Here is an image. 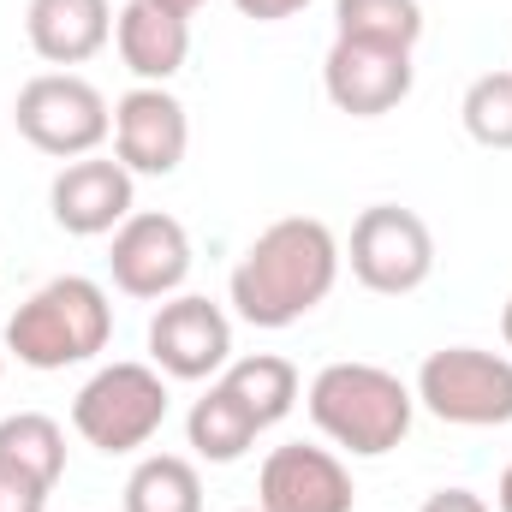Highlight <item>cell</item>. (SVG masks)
<instances>
[{
  "label": "cell",
  "mask_w": 512,
  "mask_h": 512,
  "mask_svg": "<svg viewBox=\"0 0 512 512\" xmlns=\"http://www.w3.org/2000/svg\"><path fill=\"white\" fill-rule=\"evenodd\" d=\"M340 268H346V251H340L328 221L280 215L233 262L227 298H233L239 322L280 334V328H292V322H304L310 310L328 304V292L340 286Z\"/></svg>",
  "instance_id": "1"
},
{
  "label": "cell",
  "mask_w": 512,
  "mask_h": 512,
  "mask_svg": "<svg viewBox=\"0 0 512 512\" xmlns=\"http://www.w3.org/2000/svg\"><path fill=\"white\" fill-rule=\"evenodd\" d=\"M304 411L310 423L352 459H387L405 435H411V417H417V393L399 382L382 364H364V358H340V364H322L310 387H304Z\"/></svg>",
  "instance_id": "2"
},
{
  "label": "cell",
  "mask_w": 512,
  "mask_h": 512,
  "mask_svg": "<svg viewBox=\"0 0 512 512\" xmlns=\"http://www.w3.org/2000/svg\"><path fill=\"white\" fill-rule=\"evenodd\" d=\"M114 340V298L102 280L90 274H54L48 286H36L12 316H6V358H18L24 370H72L102 358Z\"/></svg>",
  "instance_id": "3"
},
{
  "label": "cell",
  "mask_w": 512,
  "mask_h": 512,
  "mask_svg": "<svg viewBox=\"0 0 512 512\" xmlns=\"http://www.w3.org/2000/svg\"><path fill=\"white\" fill-rule=\"evenodd\" d=\"M167 376L155 364H102L90 382L78 387L72 399V429L84 447L108 453V459H126V453H143L161 423H167Z\"/></svg>",
  "instance_id": "4"
},
{
  "label": "cell",
  "mask_w": 512,
  "mask_h": 512,
  "mask_svg": "<svg viewBox=\"0 0 512 512\" xmlns=\"http://www.w3.org/2000/svg\"><path fill=\"white\" fill-rule=\"evenodd\" d=\"M417 405L453 429H507L512 423V358L483 346H441L417 370Z\"/></svg>",
  "instance_id": "5"
},
{
  "label": "cell",
  "mask_w": 512,
  "mask_h": 512,
  "mask_svg": "<svg viewBox=\"0 0 512 512\" xmlns=\"http://www.w3.org/2000/svg\"><path fill=\"white\" fill-rule=\"evenodd\" d=\"M12 126L30 149H42L54 161H78L114 137V108L78 72H36L12 102Z\"/></svg>",
  "instance_id": "6"
},
{
  "label": "cell",
  "mask_w": 512,
  "mask_h": 512,
  "mask_svg": "<svg viewBox=\"0 0 512 512\" xmlns=\"http://www.w3.org/2000/svg\"><path fill=\"white\" fill-rule=\"evenodd\" d=\"M346 262H352V280L364 292H376V298H411L435 274V233H429V221L417 209L370 203L352 221Z\"/></svg>",
  "instance_id": "7"
},
{
  "label": "cell",
  "mask_w": 512,
  "mask_h": 512,
  "mask_svg": "<svg viewBox=\"0 0 512 512\" xmlns=\"http://www.w3.org/2000/svg\"><path fill=\"white\" fill-rule=\"evenodd\" d=\"M149 364L167 382H215L233 364V322L203 292H173L149 316Z\"/></svg>",
  "instance_id": "8"
},
{
  "label": "cell",
  "mask_w": 512,
  "mask_h": 512,
  "mask_svg": "<svg viewBox=\"0 0 512 512\" xmlns=\"http://www.w3.org/2000/svg\"><path fill=\"white\" fill-rule=\"evenodd\" d=\"M108 239V274L126 298L161 304L191 280V233L167 209H131Z\"/></svg>",
  "instance_id": "9"
},
{
  "label": "cell",
  "mask_w": 512,
  "mask_h": 512,
  "mask_svg": "<svg viewBox=\"0 0 512 512\" xmlns=\"http://www.w3.org/2000/svg\"><path fill=\"white\" fill-rule=\"evenodd\" d=\"M191 114L167 84H137L114 102V161L131 179H167L185 167Z\"/></svg>",
  "instance_id": "10"
},
{
  "label": "cell",
  "mask_w": 512,
  "mask_h": 512,
  "mask_svg": "<svg viewBox=\"0 0 512 512\" xmlns=\"http://www.w3.org/2000/svg\"><path fill=\"white\" fill-rule=\"evenodd\" d=\"M256 507L262 512H352L358 507V483H352V465L334 447L286 441L256 471Z\"/></svg>",
  "instance_id": "11"
},
{
  "label": "cell",
  "mask_w": 512,
  "mask_h": 512,
  "mask_svg": "<svg viewBox=\"0 0 512 512\" xmlns=\"http://www.w3.org/2000/svg\"><path fill=\"white\" fill-rule=\"evenodd\" d=\"M137 209V179L114 155H78L48 185V215L72 239H108Z\"/></svg>",
  "instance_id": "12"
},
{
  "label": "cell",
  "mask_w": 512,
  "mask_h": 512,
  "mask_svg": "<svg viewBox=\"0 0 512 512\" xmlns=\"http://www.w3.org/2000/svg\"><path fill=\"white\" fill-rule=\"evenodd\" d=\"M411 84H417V66L399 48H370V42H340L334 36V48L322 60V90L352 120H382V114H393L411 96Z\"/></svg>",
  "instance_id": "13"
},
{
  "label": "cell",
  "mask_w": 512,
  "mask_h": 512,
  "mask_svg": "<svg viewBox=\"0 0 512 512\" xmlns=\"http://www.w3.org/2000/svg\"><path fill=\"white\" fill-rule=\"evenodd\" d=\"M24 36L36 60L48 66H84L114 42V6L108 0H30L24 6Z\"/></svg>",
  "instance_id": "14"
},
{
  "label": "cell",
  "mask_w": 512,
  "mask_h": 512,
  "mask_svg": "<svg viewBox=\"0 0 512 512\" xmlns=\"http://www.w3.org/2000/svg\"><path fill=\"white\" fill-rule=\"evenodd\" d=\"M114 48L137 84H173L191 60V18H173L149 0H126L114 12Z\"/></svg>",
  "instance_id": "15"
},
{
  "label": "cell",
  "mask_w": 512,
  "mask_h": 512,
  "mask_svg": "<svg viewBox=\"0 0 512 512\" xmlns=\"http://www.w3.org/2000/svg\"><path fill=\"white\" fill-rule=\"evenodd\" d=\"M256 435H262V423L227 382H209V393L191 399V411H185V441L203 465H239L256 447Z\"/></svg>",
  "instance_id": "16"
},
{
  "label": "cell",
  "mask_w": 512,
  "mask_h": 512,
  "mask_svg": "<svg viewBox=\"0 0 512 512\" xmlns=\"http://www.w3.org/2000/svg\"><path fill=\"white\" fill-rule=\"evenodd\" d=\"M0 465L54 489L66 477V429L48 411H12L0 417Z\"/></svg>",
  "instance_id": "17"
},
{
  "label": "cell",
  "mask_w": 512,
  "mask_h": 512,
  "mask_svg": "<svg viewBox=\"0 0 512 512\" xmlns=\"http://www.w3.org/2000/svg\"><path fill=\"white\" fill-rule=\"evenodd\" d=\"M126 512H203V471L185 453H143L126 477Z\"/></svg>",
  "instance_id": "18"
},
{
  "label": "cell",
  "mask_w": 512,
  "mask_h": 512,
  "mask_svg": "<svg viewBox=\"0 0 512 512\" xmlns=\"http://www.w3.org/2000/svg\"><path fill=\"white\" fill-rule=\"evenodd\" d=\"M334 36L411 54L423 42V6L417 0H334Z\"/></svg>",
  "instance_id": "19"
},
{
  "label": "cell",
  "mask_w": 512,
  "mask_h": 512,
  "mask_svg": "<svg viewBox=\"0 0 512 512\" xmlns=\"http://www.w3.org/2000/svg\"><path fill=\"white\" fill-rule=\"evenodd\" d=\"M215 382H227L239 399H245V411H251L262 429H274L292 405H298V370H292V358H280V352H251V358H233Z\"/></svg>",
  "instance_id": "20"
},
{
  "label": "cell",
  "mask_w": 512,
  "mask_h": 512,
  "mask_svg": "<svg viewBox=\"0 0 512 512\" xmlns=\"http://www.w3.org/2000/svg\"><path fill=\"white\" fill-rule=\"evenodd\" d=\"M465 137L483 149H512V72H483L471 78L465 102H459Z\"/></svg>",
  "instance_id": "21"
},
{
  "label": "cell",
  "mask_w": 512,
  "mask_h": 512,
  "mask_svg": "<svg viewBox=\"0 0 512 512\" xmlns=\"http://www.w3.org/2000/svg\"><path fill=\"white\" fill-rule=\"evenodd\" d=\"M48 495L54 489H42V483H30V477L0 465V512H48Z\"/></svg>",
  "instance_id": "22"
},
{
  "label": "cell",
  "mask_w": 512,
  "mask_h": 512,
  "mask_svg": "<svg viewBox=\"0 0 512 512\" xmlns=\"http://www.w3.org/2000/svg\"><path fill=\"white\" fill-rule=\"evenodd\" d=\"M417 512H489V501L477 489H435Z\"/></svg>",
  "instance_id": "23"
},
{
  "label": "cell",
  "mask_w": 512,
  "mask_h": 512,
  "mask_svg": "<svg viewBox=\"0 0 512 512\" xmlns=\"http://www.w3.org/2000/svg\"><path fill=\"white\" fill-rule=\"evenodd\" d=\"M245 18H256V24H280V18H298L310 0H233Z\"/></svg>",
  "instance_id": "24"
},
{
  "label": "cell",
  "mask_w": 512,
  "mask_h": 512,
  "mask_svg": "<svg viewBox=\"0 0 512 512\" xmlns=\"http://www.w3.org/2000/svg\"><path fill=\"white\" fill-rule=\"evenodd\" d=\"M149 6H161V12H173V18H197L209 0H149Z\"/></svg>",
  "instance_id": "25"
},
{
  "label": "cell",
  "mask_w": 512,
  "mask_h": 512,
  "mask_svg": "<svg viewBox=\"0 0 512 512\" xmlns=\"http://www.w3.org/2000/svg\"><path fill=\"white\" fill-rule=\"evenodd\" d=\"M495 512H512V465L501 471V483H495Z\"/></svg>",
  "instance_id": "26"
},
{
  "label": "cell",
  "mask_w": 512,
  "mask_h": 512,
  "mask_svg": "<svg viewBox=\"0 0 512 512\" xmlns=\"http://www.w3.org/2000/svg\"><path fill=\"white\" fill-rule=\"evenodd\" d=\"M501 340H507V358H512V298L501 304Z\"/></svg>",
  "instance_id": "27"
},
{
  "label": "cell",
  "mask_w": 512,
  "mask_h": 512,
  "mask_svg": "<svg viewBox=\"0 0 512 512\" xmlns=\"http://www.w3.org/2000/svg\"><path fill=\"white\" fill-rule=\"evenodd\" d=\"M0 376H6V346H0Z\"/></svg>",
  "instance_id": "28"
},
{
  "label": "cell",
  "mask_w": 512,
  "mask_h": 512,
  "mask_svg": "<svg viewBox=\"0 0 512 512\" xmlns=\"http://www.w3.org/2000/svg\"><path fill=\"white\" fill-rule=\"evenodd\" d=\"M239 512H262V507H239Z\"/></svg>",
  "instance_id": "29"
}]
</instances>
